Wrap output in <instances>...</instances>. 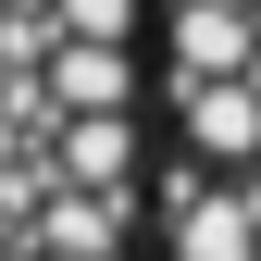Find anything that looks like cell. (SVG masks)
I'll return each instance as SVG.
<instances>
[{
	"mask_svg": "<svg viewBox=\"0 0 261 261\" xmlns=\"http://www.w3.org/2000/svg\"><path fill=\"white\" fill-rule=\"evenodd\" d=\"M38 62H50V75H38V112H50V124L124 112V87H137V62H124V50H87V38H50Z\"/></svg>",
	"mask_w": 261,
	"mask_h": 261,
	"instance_id": "cell-1",
	"label": "cell"
},
{
	"mask_svg": "<svg viewBox=\"0 0 261 261\" xmlns=\"http://www.w3.org/2000/svg\"><path fill=\"white\" fill-rule=\"evenodd\" d=\"M237 62H249V13L174 0V87H199V75H237Z\"/></svg>",
	"mask_w": 261,
	"mask_h": 261,
	"instance_id": "cell-2",
	"label": "cell"
},
{
	"mask_svg": "<svg viewBox=\"0 0 261 261\" xmlns=\"http://www.w3.org/2000/svg\"><path fill=\"white\" fill-rule=\"evenodd\" d=\"M137 0H50V38H87V50H124Z\"/></svg>",
	"mask_w": 261,
	"mask_h": 261,
	"instance_id": "cell-3",
	"label": "cell"
},
{
	"mask_svg": "<svg viewBox=\"0 0 261 261\" xmlns=\"http://www.w3.org/2000/svg\"><path fill=\"white\" fill-rule=\"evenodd\" d=\"M212 13H249V0H212Z\"/></svg>",
	"mask_w": 261,
	"mask_h": 261,
	"instance_id": "cell-4",
	"label": "cell"
}]
</instances>
